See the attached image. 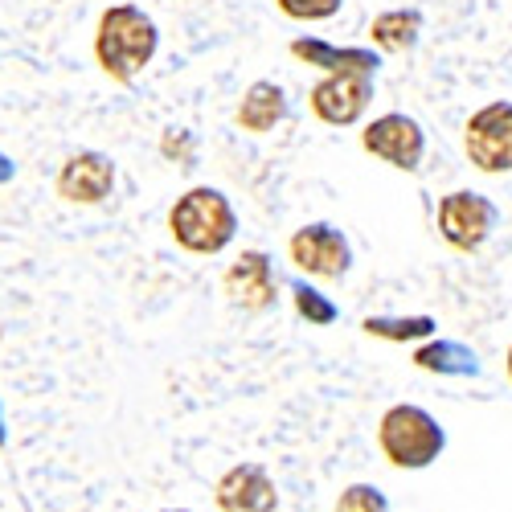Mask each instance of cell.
Returning <instances> with one entry per match:
<instances>
[{
    "instance_id": "obj_1",
    "label": "cell",
    "mask_w": 512,
    "mask_h": 512,
    "mask_svg": "<svg viewBox=\"0 0 512 512\" xmlns=\"http://www.w3.org/2000/svg\"><path fill=\"white\" fill-rule=\"evenodd\" d=\"M156 46H160V29H156V21L144 9H136V5H111L99 17L95 58H99L107 78L132 82L156 58Z\"/></svg>"
},
{
    "instance_id": "obj_2",
    "label": "cell",
    "mask_w": 512,
    "mask_h": 512,
    "mask_svg": "<svg viewBox=\"0 0 512 512\" xmlns=\"http://www.w3.org/2000/svg\"><path fill=\"white\" fill-rule=\"evenodd\" d=\"M168 234L189 254H222L238 234V213L222 189L197 185L168 209Z\"/></svg>"
},
{
    "instance_id": "obj_3",
    "label": "cell",
    "mask_w": 512,
    "mask_h": 512,
    "mask_svg": "<svg viewBox=\"0 0 512 512\" xmlns=\"http://www.w3.org/2000/svg\"><path fill=\"white\" fill-rule=\"evenodd\" d=\"M377 447L398 472H422L447 451L443 422L414 402H398L377 422Z\"/></svg>"
},
{
    "instance_id": "obj_4",
    "label": "cell",
    "mask_w": 512,
    "mask_h": 512,
    "mask_svg": "<svg viewBox=\"0 0 512 512\" xmlns=\"http://www.w3.org/2000/svg\"><path fill=\"white\" fill-rule=\"evenodd\" d=\"M463 152L480 173H512V103L496 99L467 119Z\"/></svg>"
},
{
    "instance_id": "obj_5",
    "label": "cell",
    "mask_w": 512,
    "mask_h": 512,
    "mask_svg": "<svg viewBox=\"0 0 512 512\" xmlns=\"http://www.w3.org/2000/svg\"><path fill=\"white\" fill-rule=\"evenodd\" d=\"M496 222H500V209L476 189H455L439 201V234L447 238V246L463 254L480 250L492 238Z\"/></svg>"
},
{
    "instance_id": "obj_6",
    "label": "cell",
    "mask_w": 512,
    "mask_h": 512,
    "mask_svg": "<svg viewBox=\"0 0 512 512\" xmlns=\"http://www.w3.org/2000/svg\"><path fill=\"white\" fill-rule=\"evenodd\" d=\"M291 250V263L316 275V279H345L349 267H353V246L349 238L340 234L336 226L328 222H312V226H300L287 242Z\"/></svg>"
},
{
    "instance_id": "obj_7",
    "label": "cell",
    "mask_w": 512,
    "mask_h": 512,
    "mask_svg": "<svg viewBox=\"0 0 512 512\" xmlns=\"http://www.w3.org/2000/svg\"><path fill=\"white\" fill-rule=\"evenodd\" d=\"M361 148L377 160H386L390 168L414 173V168L422 164V152H426V136H422L418 119H410L402 111H386L361 132Z\"/></svg>"
},
{
    "instance_id": "obj_8",
    "label": "cell",
    "mask_w": 512,
    "mask_h": 512,
    "mask_svg": "<svg viewBox=\"0 0 512 512\" xmlns=\"http://www.w3.org/2000/svg\"><path fill=\"white\" fill-rule=\"evenodd\" d=\"M369 103H373L369 74H324L308 95L312 115L328 127H353L369 111Z\"/></svg>"
},
{
    "instance_id": "obj_9",
    "label": "cell",
    "mask_w": 512,
    "mask_h": 512,
    "mask_svg": "<svg viewBox=\"0 0 512 512\" xmlns=\"http://www.w3.org/2000/svg\"><path fill=\"white\" fill-rule=\"evenodd\" d=\"M213 504H218V512H275L279 484L263 463H234L213 484Z\"/></svg>"
},
{
    "instance_id": "obj_10",
    "label": "cell",
    "mask_w": 512,
    "mask_h": 512,
    "mask_svg": "<svg viewBox=\"0 0 512 512\" xmlns=\"http://www.w3.org/2000/svg\"><path fill=\"white\" fill-rule=\"evenodd\" d=\"M222 287H226L234 308H242V312H267V308H275V291H279L275 263L267 259L263 250H242L238 259L230 263Z\"/></svg>"
},
{
    "instance_id": "obj_11",
    "label": "cell",
    "mask_w": 512,
    "mask_h": 512,
    "mask_svg": "<svg viewBox=\"0 0 512 512\" xmlns=\"http://www.w3.org/2000/svg\"><path fill=\"white\" fill-rule=\"evenodd\" d=\"M115 189V164L103 152H74L58 173V197L74 205H103Z\"/></svg>"
},
{
    "instance_id": "obj_12",
    "label": "cell",
    "mask_w": 512,
    "mask_h": 512,
    "mask_svg": "<svg viewBox=\"0 0 512 512\" xmlns=\"http://www.w3.org/2000/svg\"><path fill=\"white\" fill-rule=\"evenodd\" d=\"M291 54L308 66H320L324 74H369L373 78L381 66L373 46H332V41H320V37H295Z\"/></svg>"
},
{
    "instance_id": "obj_13",
    "label": "cell",
    "mask_w": 512,
    "mask_h": 512,
    "mask_svg": "<svg viewBox=\"0 0 512 512\" xmlns=\"http://www.w3.org/2000/svg\"><path fill=\"white\" fill-rule=\"evenodd\" d=\"M234 119H238L242 132L267 136L275 123L287 119V95H283V87H279V82H254V87L242 95Z\"/></svg>"
},
{
    "instance_id": "obj_14",
    "label": "cell",
    "mask_w": 512,
    "mask_h": 512,
    "mask_svg": "<svg viewBox=\"0 0 512 512\" xmlns=\"http://www.w3.org/2000/svg\"><path fill=\"white\" fill-rule=\"evenodd\" d=\"M414 365L422 373H439V377H480V357L459 345V340H426L414 349Z\"/></svg>"
},
{
    "instance_id": "obj_15",
    "label": "cell",
    "mask_w": 512,
    "mask_h": 512,
    "mask_svg": "<svg viewBox=\"0 0 512 512\" xmlns=\"http://www.w3.org/2000/svg\"><path fill=\"white\" fill-rule=\"evenodd\" d=\"M418 33H422V13L418 9L381 13L369 25V41H373L381 54H410L418 46Z\"/></svg>"
},
{
    "instance_id": "obj_16",
    "label": "cell",
    "mask_w": 512,
    "mask_h": 512,
    "mask_svg": "<svg viewBox=\"0 0 512 512\" xmlns=\"http://www.w3.org/2000/svg\"><path fill=\"white\" fill-rule=\"evenodd\" d=\"M361 328L390 345H414V340H431L439 324L435 316H365Z\"/></svg>"
},
{
    "instance_id": "obj_17",
    "label": "cell",
    "mask_w": 512,
    "mask_h": 512,
    "mask_svg": "<svg viewBox=\"0 0 512 512\" xmlns=\"http://www.w3.org/2000/svg\"><path fill=\"white\" fill-rule=\"evenodd\" d=\"M291 300H295V312H300L308 324H316V328H328V324L340 320V308L328 300L320 287H312V283H295L291 287Z\"/></svg>"
},
{
    "instance_id": "obj_18",
    "label": "cell",
    "mask_w": 512,
    "mask_h": 512,
    "mask_svg": "<svg viewBox=\"0 0 512 512\" xmlns=\"http://www.w3.org/2000/svg\"><path fill=\"white\" fill-rule=\"evenodd\" d=\"M332 512H394V508H390V496L377 484H349V488H340Z\"/></svg>"
},
{
    "instance_id": "obj_19",
    "label": "cell",
    "mask_w": 512,
    "mask_h": 512,
    "mask_svg": "<svg viewBox=\"0 0 512 512\" xmlns=\"http://www.w3.org/2000/svg\"><path fill=\"white\" fill-rule=\"evenodd\" d=\"M279 13L291 17V21H328L340 13L345 0H275Z\"/></svg>"
},
{
    "instance_id": "obj_20",
    "label": "cell",
    "mask_w": 512,
    "mask_h": 512,
    "mask_svg": "<svg viewBox=\"0 0 512 512\" xmlns=\"http://www.w3.org/2000/svg\"><path fill=\"white\" fill-rule=\"evenodd\" d=\"M160 148H164V156H177L181 160V168H193V140H189V132H164V140H160Z\"/></svg>"
},
{
    "instance_id": "obj_21",
    "label": "cell",
    "mask_w": 512,
    "mask_h": 512,
    "mask_svg": "<svg viewBox=\"0 0 512 512\" xmlns=\"http://www.w3.org/2000/svg\"><path fill=\"white\" fill-rule=\"evenodd\" d=\"M13 173H17V164H13L5 152H0V185H9V181H13Z\"/></svg>"
},
{
    "instance_id": "obj_22",
    "label": "cell",
    "mask_w": 512,
    "mask_h": 512,
    "mask_svg": "<svg viewBox=\"0 0 512 512\" xmlns=\"http://www.w3.org/2000/svg\"><path fill=\"white\" fill-rule=\"evenodd\" d=\"M504 369H508V381H512V345H508V353H504Z\"/></svg>"
},
{
    "instance_id": "obj_23",
    "label": "cell",
    "mask_w": 512,
    "mask_h": 512,
    "mask_svg": "<svg viewBox=\"0 0 512 512\" xmlns=\"http://www.w3.org/2000/svg\"><path fill=\"white\" fill-rule=\"evenodd\" d=\"M5 439H9V435H5V414H0V447H5Z\"/></svg>"
},
{
    "instance_id": "obj_24",
    "label": "cell",
    "mask_w": 512,
    "mask_h": 512,
    "mask_svg": "<svg viewBox=\"0 0 512 512\" xmlns=\"http://www.w3.org/2000/svg\"><path fill=\"white\" fill-rule=\"evenodd\" d=\"M160 512H193V508H160Z\"/></svg>"
}]
</instances>
